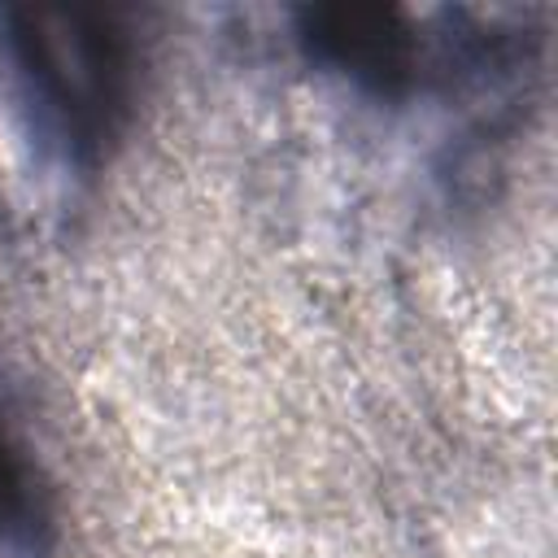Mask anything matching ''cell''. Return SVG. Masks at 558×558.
<instances>
[{"instance_id": "obj_1", "label": "cell", "mask_w": 558, "mask_h": 558, "mask_svg": "<svg viewBox=\"0 0 558 558\" xmlns=\"http://www.w3.org/2000/svg\"><path fill=\"white\" fill-rule=\"evenodd\" d=\"M9 48L65 157L100 166L140 92V39L126 17L96 4L13 9Z\"/></svg>"}, {"instance_id": "obj_2", "label": "cell", "mask_w": 558, "mask_h": 558, "mask_svg": "<svg viewBox=\"0 0 558 558\" xmlns=\"http://www.w3.org/2000/svg\"><path fill=\"white\" fill-rule=\"evenodd\" d=\"M305 52L379 96H410L436 78L480 74L506 57V35H423L384 4H318L301 13Z\"/></svg>"}, {"instance_id": "obj_3", "label": "cell", "mask_w": 558, "mask_h": 558, "mask_svg": "<svg viewBox=\"0 0 558 558\" xmlns=\"http://www.w3.org/2000/svg\"><path fill=\"white\" fill-rule=\"evenodd\" d=\"M52 497L31 449L0 423V558H52Z\"/></svg>"}]
</instances>
